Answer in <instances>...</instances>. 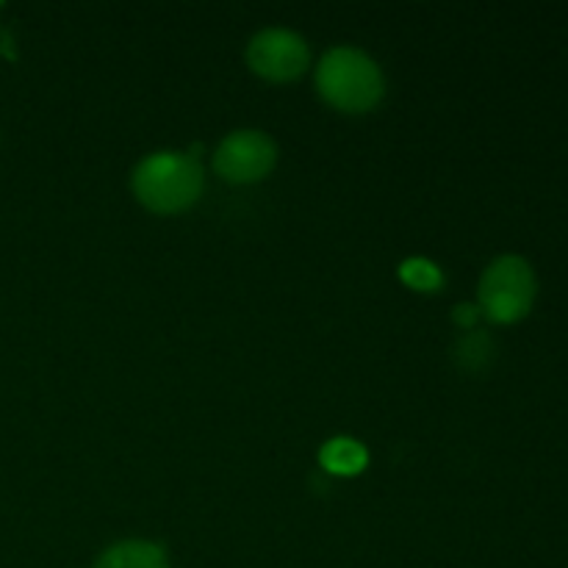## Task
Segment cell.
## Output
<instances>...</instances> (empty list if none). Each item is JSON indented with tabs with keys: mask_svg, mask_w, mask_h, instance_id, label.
Listing matches in <instances>:
<instances>
[{
	"mask_svg": "<svg viewBox=\"0 0 568 568\" xmlns=\"http://www.w3.org/2000/svg\"><path fill=\"white\" fill-rule=\"evenodd\" d=\"M133 192L155 214H178L197 203L203 170L186 153H155L133 172Z\"/></svg>",
	"mask_w": 568,
	"mask_h": 568,
	"instance_id": "1",
	"label": "cell"
},
{
	"mask_svg": "<svg viewBox=\"0 0 568 568\" xmlns=\"http://www.w3.org/2000/svg\"><path fill=\"white\" fill-rule=\"evenodd\" d=\"M477 314H480V311H477L475 305H460V308H455V320H458L464 327H469L471 322L477 320Z\"/></svg>",
	"mask_w": 568,
	"mask_h": 568,
	"instance_id": "10",
	"label": "cell"
},
{
	"mask_svg": "<svg viewBox=\"0 0 568 568\" xmlns=\"http://www.w3.org/2000/svg\"><path fill=\"white\" fill-rule=\"evenodd\" d=\"M399 277L408 283L410 288H419V292H436L442 288L444 275L433 261L427 258H408L399 266Z\"/></svg>",
	"mask_w": 568,
	"mask_h": 568,
	"instance_id": "9",
	"label": "cell"
},
{
	"mask_svg": "<svg viewBox=\"0 0 568 568\" xmlns=\"http://www.w3.org/2000/svg\"><path fill=\"white\" fill-rule=\"evenodd\" d=\"M275 142L261 131H236L220 144L214 166L225 181L255 183L275 166Z\"/></svg>",
	"mask_w": 568,
	"mask_h": 568,
	"instance_id": "4",
	"label": "cell"
},
{
	"mask_svg": "<svg viewBox=\"0 0 568 568\" xmlns=\"http://www.w3.org/2000/svg\"><path fill=\"white\" fill-rule=\"evenodd\" d=\"M322 98L338 111L361 114L383 98V72L375 61L355 48H336L322 59L316 72Z\"/></svg>",
	"mask_w": 568,
	"mask_h": 568,
	"instance_id": "2",
	"label": "cell"
},
{
	"mask_svg": "<svg viewBox=\"0 0 568 568\" xmlns=\"http://www.w3.org/2000/svg\"><path fill=\"white\" fill-rule=\"evenodd\" d=\"M94 568H170L164 549L150 541H122L105 549Z\"/></svg>",
	"mask_w": 568,
	"mask_h": 568,
	"instance_id": "6",
	"label": "cell"
},
{
	"mask_svg": "<svg viewBox=\"0 0 568 568\" xmlns=\"http://www.w3.org/2000/svg\"><path fill=\"white\" fill-rule=\"evenodd\" d=\"M536 300V275L521 255H499L480 281V311L491 322L510 325L530 314Z\"/></svg>",
	"mask_w": 568,
	"mask_h": 568,
	"instance_id": "3",
	"label": "cell"
},
{
	"mask_svg": "<svg viewBox=\"0 0 568 568\" xmlns=\"http://www.w3.org/2000/svg\"><path fill=\"white\" fill-rule=\"evenodd\" d=\"M494 353H497V349H494V342L486 336V333H469V336H464L458 342L455 361H458L464 369L480 372L491 364Z\"/></svg>",
	"mask_w": 568,
	"mask_h": 568,
	"instance_id": "8",
	"label": "cell"
},
{
	"mask_svg": "<svg viewBox=\"0 0 568 568\" xmlns=\"http://www.w3.org/2000/svg\"><path fill=\"white\" fill-rule=\"evenodd\" d=\"M320 458L322 466H325L331 475L349 477L364 471L366 449L361 447L358 442H353V438H333V442H327L325 447H322Z\"/></svg>",
	"mask_w": 568,
	"mask_h": 568,
	"instance_id": "7",
	"label": "cell"
},
{
	"mask_svg": "<svg viewBox=\"0 0 568 568\" xmlns=\"http://www.w3.org/2000/svg\"><path fill=\"white\" fill-rule=\"evenodd\" d=\"M250 67L270 81H292L303 75L308 64V48L303 39L283 28H270L253 37L247 50Z\"/></svg>",
	"mask_w": 568,
	"mask_h": 568,
	"instance_id": "5",
	"label": "cell"
}]
</instances>
